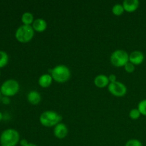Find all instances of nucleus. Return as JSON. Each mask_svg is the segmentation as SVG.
Returning <instances> with one entry per match:
<instances>
[{"label":"nucleus","instance_id":"nucleus-1","mask_svg":"<svg viewBox=\"0 0 146 146\" xmlns=\"http://www.w3.org/2000/svg\"><path fill=\"white\" fill-rule=\"evenodd\" d=\"M52 76L53 80L58 83H65L70 79L71 76V70L67 66L64 64H59L51 69L48 70Z\"/></svg>","mask_w":146,"mask_h":146},{"label":"nucleus","instance_id":"nucleus-2","mask_svg":"<svg viewBox=\"0 0 146 146\" xmlns=\"http://www.w3.org/2000/svg\"><path fill=\"white\" fill-rule=\"evenodd\" d=\"M19 141V133L14 128L4 130L0 135V144L1 146H16Z\"/></svg>","mask_w":146,"mask_h":146},{"label":"nucleus","instance_id":"nucleus-3","mask_svg":"<svg viewBox=\"0 0 146 146\" xmlns=\"http://www.w3.org/2000/svg\"><path fill=\"white\" fill-rule=\"evenodd\" d=\"M62 116L54 111H46L39 116V121L45 127H53L61 123Z\"/></svg>","mask_w":146,"mask_h":146},{"label":"nucleus","instance_id":"nucleus-4","mask_svg":"<svg viewBox=\"0 0 146 146\" xmlns=\"http://www.w3.org/2000/svg\"><path fill=\"white\" fill-rule=\"evenodd\" d=\"M34 31L31 26L22 24L16 30L15 38L21 43L29 42L34 38Z\"/></svg>","mask_w":146,"mask_h":146},{"label":"nucleus","instance_id":"nucleus-5","mask_svg":"<svg viewBox=\"0 0 146 146\" xmlns=\"http://www.w3.org/2000/svg\"><path fill=\"white\" fill-rule=\"evenodd\" d=\"M20 88L19 84L14 79H7L1 84L0 91L4 96L11 97L19 92Z\"/></svg>","mask_w":146,"mask_h":146},{"label":"nucleus","instance_id":"nucleus-6","mask_svg":"<svg viewBox=\"0 0 146 146\" xmlns=\"http://www.w3.org/2000/svg\"><path fill=\"white\" fill-rule=\"evenodd\" d=\"M111 63L116 67H122L129 61V54L123 49H117L111 54Z\"/></svg>","mask_w":146,"mask_h":146},{"label":"nucleus","instance_id":"nucleus-7","mask_svg":"<svg viewBox=\"0 0 146 146\" xmlns=\"http://www.w3.org/2000/svg\"><path fill=\"white\" fill-rule=\"evenodd\" d=\"M108 90L113 96L116 97L123 96L127 93L126 86L120 81L110 83L108 86Z\"/></svg>","mask_w":146,"mask_h":146},{"label":"nucleus","instance_id":"nucleus-8","mask_svg":"<svg viewBox=\"0 0 146 146\" xmlns=\"http://www.w3.org/2000/svg\"><path fill=\"white\" fill-rule=\"evenodd\" d=\"M68 133L67 125L64 123H59L54 128V135L58 139H64Z\"/></svg>","mask_w":146,"mask_h":146},{"label":"nucleus","instance_id":"nucleus-9","mask_svg":"<svg viewBox=\"0 0 146 146\" xmlns=\"http://www.w3.org/2000/svg\"><path fill=\"white\" fill-rule=\"evenodd\" d=\"M144 59H145V56H144L143 53L138 50L132 51L129 54V61L135 66L140 65L142 64Z\"/></svg>","mask_w":146,"mask_h":146},{"label":"nucleus","instance_id":"nucleus-10","mask_svg":"<svg viewBox=\"0 0 146 146\" xmlns=\"http://www.w3.org/2000/svg\"><path fill=\"white\" fill-rule=\"evenodd\" d=\"M94 83L96 86L102 88L108 86L110 84V81L108 76L105 74H98L94 78Z\"/></svg>","mask_w":146,"mask_h":146},{"label":"nucleus","instance_id":"nucleus-11","mask_svg":"<svg viewBox=\"0 0 146 146\" xmlns=\"http://www.w3.org/2000/svg\"><path fill=\"white\" fill-rule=\"evenodd\" d=\"M122 4L125 11L133 12L139 7L140 1L138 0H124Z\"/></svg>","mask_w":146,"mask_h":146},{"label":"nucleus","instance_id":"nucleus-12","mask_svg":"<svg viewBox=\"0 0 146 146\" xmlns=\"http://www.w3.org/2000/svg\"><path fill=\"white\" fill-rule=\"evenodd\" d=\"M31 27H33L34 31L37 32H43L47 28V22L45 19L42 18L36 19L33 22Z\"/></svg>","mask_w":146,"mask_h":146},{"label":"nucleus","instance_id":"nucleus-13","mask_svg":"<svg viewBox=\"0 0 146 146\" xmlns=\"http://www.w3.org/2000/svg\"><path fill=\"white\" fill-rule=\"evenodd\" d=\"M27 100L32 105H38L41 101V96L37 91L32 90L27 94Z\"/></svg>","mask_w":146,"mask_h":146},{"label":"nucleus","instance_id":"nucleus-14","mask_svg":"<svg viewBox=\"0 0 146 146\" xmlns=\"http://www.w3.org/2000/svg\"><path fill=\"white\" fill-rule=\"evenodd\" d=\"M53 78L51 74H44L39 77L38 83L39 86L42 88H48L51 85L53 82Z\"/></svg>","mask_w":146,"mask_h":146},{"label":"nucleus","instance_id":"nucleus-15","mask_svg":"<svg viewBox=\"0 0 146 146\" xmlns=\"http://www.w3.org/2000/svg\"><path fill=\"white\" fill-rule=\"evenodd\" d=\"M34 14L29 11H26L21 16V21L24 25H32L34 21Z\"/></svg>","mask_w":146,"mask_h":146},{"label":"nucleus","instance_id":"nucleus-16","mask_svg":"<svg viewBox=\"0 0 146 146\" xmlns=\"http://www.w3.org/2000/svg\"><path fill=\"white\" fill-rule=\"evenodd\" d=\"M9 60V58L7 53L6 51L0 50V68L6 66L8 64Z\"/></svg>","mask_w":146,"mask_h":146},{"label":"nucleus","instance_id":"nucleus-17","mask_svg":"<svg viewBox=\"0 0 146 146\" xmlns=\"http://www.w3.org/2000/svg\"><path fill=\"white\" fill-rule=\"evenodd\" d=\"M124 11H125V9H124L123 6L122 4H115L112 7V12L115 16L121 15Z\"/></svg>","mask_w":146,"mask_h":146},{"label":"nucleus","instance_id":"nucleus-18","mask_svg":"<svg viewBox=\"0 0 146 146\" xmlns=\"http://www.w3.org/2000/svg\"><path fill=\"white\" fill-rule=\"evenodd\" d=\"M138 109L139 110L141 115L146 116V99L140 101L138 105Z\"/></svg>","mask_w":146,"mask_h":146},{"label":"nucleus","instance_id":"nucleus-19","mask_svg":"<svg viewBox=\"0 0 146 146\" xmlns=\"http://www.w3.org/2000/svg\"><path fill=\"white\" fill-rule=\"evenodd\" d=\"M141 113L138 108H133L129 112V117L133 120H137L141 116Z\"/></svg>","mask_w":146,"mask_h":146},{"label":"nucleus","instance_id":"nucleus-20","mask_svg":"<svg viewBox=\"0 0 146 146\" xmlns=\"http://www.w3.org/2000/svg\"><path fill=\"white\" fill-rule=\"evenodd\" d=\"M125 146H143V143L138 139H130L125 143Z\"/></svg>","mask_w":146,"mask_h":146},{"label":"nucleus","instance_id":"nucleus-21","mask_svg":"<svg viewBox=\"0 0 146 146\" xmlns=\"http://www.w3.org/2000/svg\"><path fill=\"white\" fill-rule=\"evenodd\" d=\"M124 69H125V71H126V72L130 73V74H131V73H133L134 71H135V66L133 64L130 62V61H128V62L124 66Z\"/></svg>","mask_w":146,"mask_h":146},{"label":"nucleus","instance_id":"nucleus-22","mask_svg":"<svg viewBox=\"0 0 146 146\" xmlns=\"http://www.w3.org/2000/svg\"><path fill=\"white\" fill-rule=\"evenodd\" d=\"M1 102H2L3 104L4 105H9L11 102V100H10L9 97H7V96H3L1 99Z\"/></svg>","mask_w":146,"mask_h":146},{"label":"nucleus","instance_id":"nucleus-23","mask_svg":"<svg viewBox=\"0 0 146 146\" xmlns=\"http://www.w3.org/2000/svg\"><path fill=\"white\" fill-rule=\"evenodd\" d=\"M108 79H109L110 83H113L117 81V77L115 74H110V75L108 76Z\"/></svg>","mask_w":146,"mask_h":146},{"label":"nucleus","instance_id":"nucleus-24","mask_svg":"<svg viewBox=\"0 0 146 146\" xmlns=\"http://www.w3.org/2000/svg\"><path fill=\"white\" fill-rule=\"evenodd\" d=\"M19 143L21 146H27L29 143L28 142V141H27V140L22 139L19 141Z\"/></svg>","mask_w":146,"mask_h":146},{"label":"nucleus","instance_id":"nucleus-25","mask_svg":"<svg viewBox=\"0 0 146 146\" xmlns=\"http://www.w3.org/2000/svg\"><path fill=\"white\" fill-rule=\"evenodd\" d=\"M27 146H37V145H36V144H34V143H29Z\"/></svg>","mask_w":146,"mask_h":146},{"label":"nucleus","instance_id":"nucleus-26","mask_svg":"<svg viewBox=\"0 0 146 146\" xmlns=\"http://www.w3.org/2000/svg\"><path fill=\"white\" fill-rule=\"evenodd\" d=\"M3 119V114L2 113L0 112V121H1V120Z\"/></svg>","mask_w":146,"mask_h":146},{"label":"nucleus","instance_id":"nucleus-27","mask_svg":"<svg viewBox=\"0 0 146 146\" xmlns=\"http://www.w3.org/2000/svg\"><path fill=\"white\" fill-rule=\"evenodd\" d=\"M1 95H2V94H1V91H0V100H1V98H2V97H1Z\"/></svg>","mask_w":146,"mask_h":146},{"label":"nucleus","instance_id":"nucleus-28","mask_svg":"<svg viewBox=\"0 0 146 146\" xmlns=\"http://www.w3.org/2000/svg\"><path fill=\"white\" fill-rule=\"evenodd\" d=\"M0 76H1V70H0Z\"/></svg>","mask_w":146,"mask_h":146}]
</instances>
